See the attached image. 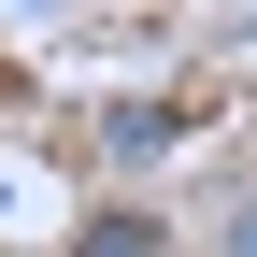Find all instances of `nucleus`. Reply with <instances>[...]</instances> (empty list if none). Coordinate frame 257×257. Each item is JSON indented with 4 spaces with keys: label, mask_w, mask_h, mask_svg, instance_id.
Listing matches in <instances>:
<instances>
[{
    "label": "nucleus",
    "mask_w": 257,
    "mask_h": 257,
    "mask_svg": "<svg viewBox=\"0 0 257 257\" xmlns=\"http://www.w3.org/2000/svg\"><path fill=\"white\" fill-rule=\"evenodd\" d=\"M72 257H172V229H157V214H86Z\"/></svg>",
    "instance_id": "1"
},
{
    "label": "nucleus",
    "mask_w": 257,
    "mask_h": 257,
    "mask_svg": "<svg viewBox=\"0 0 257 257\" xmlns=\"http://www.w3.org/2000/svg\"><path fill=\"white\" fill-rule=\"evenodd\" d=\"M214 257H257V186H243L229 214H214Z\"/></svg>",
    "instance_id": "2"
}]
</instances>
